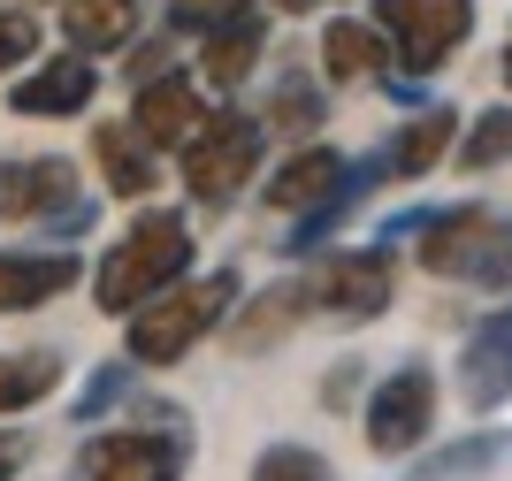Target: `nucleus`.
<instances>
[{
    "label": "nucleus",
    "instance_id": "nucleus-31",
    "mask_svg": "<svg viewBox=\"0 0 512 481\" xmlns=\"http://www.w3.org/2000/svg\"><path fill=\"white\" fill-rule=\"evenodd\" d=\"M497 77H505V92H512V31H505V46H497Z\"/></svg>",
    "mask_w": 512,
    "mask_h": 481
},
{
    "label": "nucleus",
    "instance_id": "nucleus-10",
    "mask_svg": "<svg viewBox=\"0 0 512 481\" xmlns=\"http://www.w3.org/2000/svg\"><path fill=\"white\" fill-rule=\"evenodd\" d=\"M92 100H100V69H92V54H77V46L39 54V62L16 69V84H8V115H23V123H69V115H92Z\"/></svg>",
    "mask_w": 512,
    "mask_h": 481
},
{
    "label": "nucleus",
    "instance_id": "nucleus-16",
    "mask_svg": "<svg viewBox=\"0 0 512 481\" xmlns=\"http://www.w3.org/2000/svg\"><path fill=\"white\" fill-rule=\"evenodd\" d=\"M85 252L69 245H0V314H31L46 298H62L69 283H85Z\"/></svg>",
    "mask_w": 512,
    "mask_h": 481
},
{
    "label": "nucleus",
    "instance_id": "nucleus-22",
    "mask_svg": "<svg viewBox=\"0 0 512 481\" xmlns=\"http://www.w3.org/2000/svg\"><path fill=\"white\" fill-rule=\"evenodd\" d=\"M54 390H62V352H46V344H31V352H0V420L46 405Z\"/></svg>",
    "mask_w": 512,
    "mask_h": 481
},
{
    "label": "nucleus",
    "instance_id": "nucleus-19",
    "mask_svg": "<svg viewBox=\"0 0 512 481\" xmlns=\"http://www.w3.org/2000/svg\"><path fill=\"white\" fill-rule=\"evenodd\" d=\"M451 138H459V115H451V107H421V115H406V123L390 130V146L375 153V161H383V184H421L428 168L451 161Z\"/></svg>",
    "mask_w": 512,
    "mask_h": 481
},
{
    "label": "nucleus",
    "instance_id": "nucleus-24",
    "mask_svg": "<svg viewBox=\"0 0 512 481\" xmlns=\"http://www.w3.org/2000/svg\"><path fill=\"white\" fill-rule=\"evenodd\" d=\"M321 115H329V84H299V77H283L276 84V100H268V138H299V130H321Z\"/></svg>",
    "mask_w": 512,
    "mask_h": 481
},
{
    "label": "nucleus",
    "instance_id": "nucleus-5",
    "mask_svg": "<svg viewBox=\"0 0 512 481\" xmlns=\"http://www.w3.org/2000/svg\"><path fill=\"white\" fill-rule=\"evenodd\" d=\"M299 283H306V321L367 329L398 298V260H390V245H321V260H306Z\"/></svg>",
    "mask_w": 512,
    "mask_h": 481
},
{
    "label": "nucleus",
    "instance_id": "nucleus-25",
    "mask_svg": "<svg viewBox=\"0 0 512 481\" xmlns=\"http://www.w3.org/2000/svg\"><path fill=\"white\" fill-rule=\"evenodd\" d=\"M46 54V23H39V8L31 0H8L0 8V69L16 77V69H31Z\"/></svg>",
    "mask_w": 512,
    "mask_h": 481
},
{
    "label": "nucleus",
    "instance_id": "nucleus-30",
    "mask_svg": "<svg viewBox=\"0 0 512 481\" xmlns=\"http://www.w3.org/2000/svg\"><path fill=\"white\" fill-rule=\"evenodd\" d=\"M268 8H283V16H314V8H352V0H268Z\"/></svg>",
    "mask_w": 512,
    "mask_h": 481
},
{
    "label": "nucleus",
    "instance_id": "nucleus-1",
    "mask_svg": "<svg viewBox=\"0 0 512 481\" xmlns=\"http://www.w3.org/2000/svg\"><path fill=\"white\" fill-rule=\"evenodd\" d=\"M192 222L176 207H153V199H138V214H130L123 230L100 245V260H92V306H100L107 321L138 314L153 291H169V283H184L192 275Z\"/></svg>",
    "mask_w": 512,
    "mask_h": 481
},
{
    "label": "nucleus",
    "instance_id": "nucleus-20",
    "mask_svg": "<svg viewBox=\"0 0 512 481\" xmlns=\"http://www.w3.org/2000/svg\"><path fill=\"white\" fill-rule=\"evenodd\" d=\"M505 459H512V428H474V436H451V443L428 436L406 459V481H482Z\"/></svg>",
    "mask_w": 512,
    "mask_h": 481
},
{
    "label": "nucleus",
    "instance_id": "nucleus-29",
    "mask_svg": "<svg viewBox=\"0 0 512 481\" xmlns=\"http://www.w3.org/2000/svg\"><path fill=\"white\" fill-rule=\"evenodd\" d=\"M31 451H39V443L23 436V428H8V420H0V481H16L23 466H31Z\"/></svg>",
    "mask_w": 512,
    "mask_h": 481
},
{
    "label": "nucleus",
    "instance_id": "nucleus-13",
    "mask_svg": "<svg viewBox=\"0 0 512 481\" xmlns=\"http://www.w3.org/2000/svg\"><path fill=\"white\" fill-rule=\"evenodd\" d=\"M299 321H306V283L299 275H276L260 291H237L230 321H222V344L237 359H268L283 336H299Z\"/></svg>",
    "mask_w": 512,
    "mask_h": 481
},
{
    "label": "nucleus",
    "instance_id": "nucleus-32",
    "mask_svg": "<svg viewBox=\"0 0 512 481\" xmlns=\"http://www.w3.org/2000/svg\"><path fill=\"white\" fill-rule=\"evenodd\" d=\"M31 8H46V0H31Z\"/></svg>",
    "mask_w": 512,
    "mask_h": 481
},
{
    "label": "nucleus",
    "instance_id": "nucleus-23",
    "mask_svg": "<svg viewBox=\"0 0 512 481\" xmlns=\"http://www.w3.org/2000/svg\"><path fill=\"white\" fill-rule=\"evenodd\" d=\"M505 161H512V107H482L474 123H459V138H451V168L459 176H490Z\"/></svg>",
    "mask_w": 512,
    "mask_h": 481
},
{
    "label": "nucleus",
    "instance_id": "nucleus-17",
    "mask_svg": "<svg viewBox=\"0 0 512 481\" xmlns=\"http://www.w3.org/2000/svg\"><path fill=\"white\" fill-rule=\"evenodd\" d=\"M260 62H268V16H260V8L199 31V84L222 92V100H237V92L260 77Z\"/></svg>",
    "mask_w": 512,
    "mask_h": 481
},
{
    "label": "nucleus",
    "instance_id": "nucleus-26",
    "mask_svg": "<svg viewBox=\"0 0 512 481\" xmlns=\"http://www.w3.org/2000/svg\"><path fill=\"white\" fill-rule=\"evenodd\" d=\"M245 481H337V466L321 459L314 443H268Z\"/></svg>",
    "mask_w": 512,
    "mask_h": 481
},
{
    "label": "nucleus",
    "instance_id": "nucleus-15",
    "mask_svg": "<svg viewBox=\"0 0 512 481\" xmlns=\"http://www.w3.org/2000/svg\"><path fill=\"white\" fill-rule=\"evenodd\" d=\"M85 153H92V176L107 184V199H130V207H138V199L161 191V161H169V153L153 146L130 115H123V123H92Z\"/></svg>",
    "mask_w": 512,
    "mask_h": 481
},
{
    "label": "nucleus",
    "instance_id": "nucleus-28",
    "mask_svg": "<svg viewBox=\"0 0 512 481\" xmlns=\"http://www.w3.org/2000/svg\"><path fill=\"white\" fill-rule=\"evenodd\" d=\"M245 8H260V0H169V23L176 31H214V23L245 16Z\"/></svg>",
    "mask_w": 512,
    "mask_h": 481
},
{
    "label": "nucleus",
    "instance_id": "nucleus-8",
    "mask_svg": "<svg viewBox=\"0 0 512 481\" xmlns=\"http://www.w3.org/2000/svg\"><path fill=\"white\" fill-rule=\"evenodd\" d=\"M474 8L482 0H367L375 31L390 39L398 69H413V77H436L474 39Z\"/></svg>",
    "mask_w": 512,
    "mask_h": 481
},
{
    "label": "nucleus",
    "instance_id": "nucleus-14",
    "mask_svg": "<svg viewBox=\"0 0 512 481\" xmlns=\"http://www.w3.org/2000/svg\"><path fill=\"white\" fill-rule=\"evenodd\" d=\"M207 107H214V92L192 77V69H153V77H138V92H130V123L146 130L161 153H176L199 123H207Z\"/></svg>",
    "mask_w": 512,
    "mask_h": 481
},
{
    "label": "nucleus",
    "instance_id": "nucleus-6",
    "mask_svg": "<svg viewBox=\"0 0 512 481\" xmlns=\"http://www.w3.org/2000/svg\"><path fill=\"white\" fill-rule=\"evenodd\" d=\"M436 413H444V382L428 359H398L360 405V428H367V451L390 466H406L428 436H436Z\"/></svg>",
    "mask_w": 512,
    "mask_h": 481
},
{
    "label": "nucleus",
    "instance_id": "nucleus-18",
    "mask_svg": "<svg viewBox=\"0 0 512 481\" xmlns=\"http://www.w3.org/2000/svg\"><path fill=\"white\" fill-rule=\"evenodd\" d=\"M344 176H352V153L329 146V138H306V146H291L268 168V191H260V199L276 214H306V207H321L329 191H344Z\"/></svg>",
    "mask_w": 512,
    "mask_h": 481
},
{
    "label": "nucleus",
    "instance_id": "nucleus-4",
    "mask_svg": "<svg viewBox=\"0 0 512 481\" xmlns=\"http://www.w3.org/2000/svg\"><path fill=\"white\" fill-rule=\"evenodd\" d=\"M260 161H268V123L245 107H207V123L176 146V176L207 214H230L237 191H253Z\"/></svg>",
    "mask_w": 512,
    "mask_h": 481
},
{
    "label": "nucleus",
    "instance_id": "nucleus-27",
    "mask_svg": "<svg viewBox=\"0 0 512 481\" xmlns=\"http://www.w3.org/2000/svg\"><path fill=\"white\" fill-rule=\"evenodd\" d=\"M138 375H146V367H138L130 352H123V359H100V367H92V382H85V398H77V420L92 428L107 405H123L130 390H138Z\"/></svg>",
    "mask_w": 512,
    "mask_h": 481
},
{
    "label": "nucleus",
    "instance_id": "nucleus-9",
    "mask_svg": "<svg viewBox=\"0 0 512 481\" xmlns=\"http://www.w3.org/2000/svg\"><path fill=\"white\" fill-rule=\"evenodd\" d=\"M0 222H54V230H85L92 199L77 191V161L62 153H8L0 161Z\"/></svg>",
    "mask_w": 512,
    "mask_h": 481
},
{
    "label": "nucleus",
    "instance_id": "nucleus-7",
    "mask_svg": "<svg viewBox=\"0 0 512 481\" xmlns=\"http://www.w3.org/2000/svg\"><path fill=\"white\" fill-rule=\"evenodd\" d=\"M184 474H192V428L115 420V428H92L85 436L69 481H184Z\"/></svg>",
    "mask_w": 512,
    "mask_h": 481
},
{
    "label": "nucleus",
    "instance_id": "nucleus-2",
    "mask_svg": "<svg viewBox=\"0 0 512 481\" xmlns=\"http://www.w3.org/2000/svg\"><path fill=\"white\" fill-rule=\"evenodd\" d=\"M413 237V260L436 283H467V291H512V214L490 199H459V207H421L398 214Z\"/></svg>",
    "mask_w": 512,
    "mask_h": 481
},
{
    "label": "nucleus",
    "instance_id": "nucleus-11",
    "mask_svg": "<svg viewBox=\"0 0 512 481\" xmlns=\"http://www.w3.org/2000/svg\"><path fill=\"white\" fill-rule=\"evenodd\" d=\"M398 54L375 31V16H329L321 23V84L329 92H390Z\"/></svg>",
    "mask_w": 512,
    "mask_h": 481
},
{
    "label": "nucleus",
    "instance_id": "nucleus-12",
    "mask_svg": "<svg viewBox=\"0 0 512 481\" xmlns=\"http://www.w3.org/2000/svg\"><path fill=\"white\" fill-rule=\"evenodd\" d=\"M459 405L474 420L512 405V298L497 314H482L467 329V344H459Z\"/></svg>",
    "mask_w": 512,
    "mask_h": 481
},
{
    "label": "nucleus",
    "instance_id": "nucleus-21",
    "mask_svg": "<svg viewBox=\"0 0 512 481\" xmlns=\"http://www.w3.org/2000/svg\"><path fill=\"white\" fill-rule=\"evenodd\" d=\"M62 8V39L77 54H130L138 31H146V0H54Z\"/></svg>",
    "mask_w": 512,
    "mask_h": 481
},
{
    "label": "nucleus",
    "instance_id": "nucleus-3",
    "mask_svg": "<svg viewBox=\"0 0 512 481\" xmlns=\"http://www.w3.org/2000/svg\"><path fill=\"white\" fill-rule=\"evenodd\" d=\"M237 268H207V275H184V283H169V291H153L138 314H123V352L146 367V375H169V367H184V359L207 344V336H222V321H230L237 306Z\"/></svg>",
    "mask_w": 512,
    "mask_h": 481
}]
</instances>
